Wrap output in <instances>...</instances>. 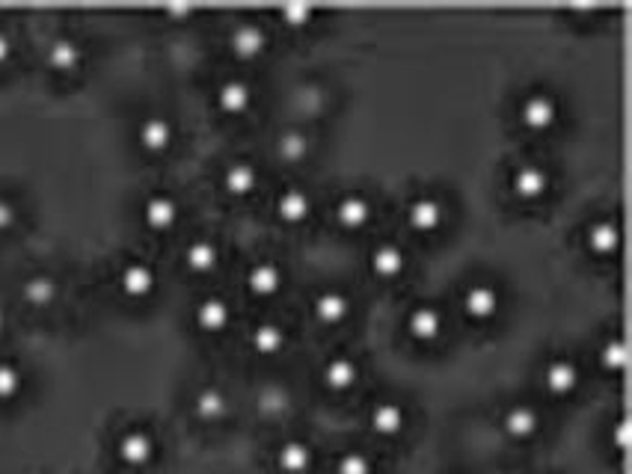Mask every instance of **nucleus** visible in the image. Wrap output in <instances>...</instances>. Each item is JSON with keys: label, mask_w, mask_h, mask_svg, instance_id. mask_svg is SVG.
I'll use <instances>...</instances> for the list:
<instances>
[{"label": "nucleus", "mask_w": 632, "mask_h": 474, "mask_svg": "<svg viewBox=\"0 0 632 474\" xmlns=\"http://www.w3.org/2000/svg\"><path fill=\"white\" fill-rule=\"evenodd\" d=\"M113 460L128 472H149L161 456V439L143 421H131L116 430L111 442Z\"/></svg>", "instance_id": "f257e3e1"}, {"label": "nucleus", "mask_w": 632, "mask_h": 474, "mask_svg": "<svg viewBox=\"0 0 632 474\" xmlns=\"http://www.w3.org/2000/svg\"><path fill=\"white\" fill-rule=\"evenodd\" d=\"M365 427L377 442H398L413 427L410 404L395 395L374 397L365 409Z\"/></svg>", "instance_id": "f03ea898"}, {"label": "nucleus", "mask_w": 632, "mask_h": 474, "mask_svg": "<svg viewBox=\"0 0 632 474\" xmlns=\"http://www.w3.org/2000/svg\"><path fill=\"white\" fill-rule=\"evenodd\" d=\"M546 427V415L534 400H508L499 413V430L514 444H532L541 439Z\"/></svg>", "instance_id": "7ed1b4c3"}, {"label": "nucleus", "mask_w": 632, "mask_h": 474, "mask_svg": "<svg viewBox=\"0 0 632 474\" xmlns=\"http://www.w3.org/2000/svg\"><path fill=\"white\" fill-rule=\"evenodd\" d=\"M538 383L550 400H571L583 385V365L567 353H552L543 359Z\"/></svg>", "instance_id": "20e7f679"}, {"label": "nucleus", "mask_w": 632, "mask_h": 474, "mask_svg": "<svg viewBox=\"0 0 632 474\" xmlns=\"http://www.w3.org/2000/svg\"><path fill=\"white\" fill-rule=\"evenodd\" d=\"M517 119L526 131L532 134H546L562 122V101L552 89L534 87L522 92L520 104H517Z\"/></svg>", "instance_id": "39448f33"}, {"label": "nucleus", "mask_w": 632, "mask_h": 474, "mask_svg": "<svg viewBox=\"0 0 632 474\" xmlns=\"http://www.w3.org/2000/svg\"><path fill=\"white\" fill-rule=\"evenodd\" d=\"M116 291H120L125 300L131 303H140V300H149L158 285H161V279H158V267L151 264L149 258L140 256H128L122 258L120 264H116Z\"/></svg>", "instance_id": "423d86ee"}, {"label": "nucleus", "mask_w": 632, "mask_h": 474, "mask_svg": "<svg viewBox=\"0 0 632 474\" xmlns=\"http://www.w3.org/2000/svg\"><path fill=\"white\" fill-rule=\"evenodd\" d=\"M273 469L276 474H315L318 469V444L312 442L309 436L292 433L282 436L280 442L273 444Z\"/></svg>", "instance_id": "0eeeda50"}, {"label": "nucleus", "mask_w": 632, "mask_h": 474, "mask_svg": "<svg viewBox=\"0 0 632 474\" xmlns=\"http://www.w3.org/2000/svg\"><path fill=\"white\" fill-rule=\"evenodd\" d=\"M134 139H137V148L146 151V155H167L176 139H179V125L170 113L163 110H149L137 119L134 125Z\"/></svg>", "instance_id": "6e6552de"}, {"label": "nucleus", "mask_w": 632, "mask_h": 474, "mask_svg": "<svg viewBox=\"0 0 632 474\" xmlns=\"http://www.w3.org/2000/svg\"><path fill=\"white\" fill-rule=\"evenodd\" d=\"M445 219H449V205L442 202V196L428 193V190L410 196V202L404 205V223H407L410 232L421 237L437 235L445 226Z\"/></svg>", "instance_id": "1a4fd4ad"}, {"label": "nucleus", "mask_w": 632, "mask_h": 474, "mask_svg": "<svg viewBox=\"0 0 632 474\" xmlns=\"http://www.w3.org/2000/svg\"><path fill=\"white\" fill-rule=\"evenodd\" d=\"M193 421L202 427H223L232 415V395L221 383H202L188 400Z\"/></svg>", "instance_id": "9d476101"}, {"label": "nucleus", "mask_w": 632, "mask_h": 474, "mask_svg": "<svg viewBox=\"0 0 632 474\" xmlns=\"http://www.w3.org/2000/svg\"><path fill=\"white\" fill-rule=\"evenodd\" d=\"M181 219V199L170 190H151L140 199V223L151 235H170Z\"/></svg>", "instance_id": "9b49d317"}, {"label": "nucleus", "mask_w": 632, "mask_h": 474, "mask_svg": "<svg viewBox=\"0 0 632 474\" xmlns=\"http://www.w3.org/2000/svg\"><path fill=\"white\" fill-rule=\"evenodd\" d=\"M503 287L490 282V279H472L470 285H463L461 291V308L463 315L475 320V324H487L503 312Z\"/></svg>", "instance_id": "f8f14e48"}, {"label": "nucleus", "mask_w": 632, "mask_h": 474, "mask_svg": "<svg viewBox=\"0 0 632 474\" xmlns=\"http://www.w3.org/2000/svg\"><path fill=\"white\" fill-rule=\"evenodd\" d=\"M318 380H321L324 392H330V395H351L362 380V362L353 353H332L321 362Z\"/></svg>", "instance_id": "ddd939ff"}, {"label": "nucleus", "mask_w": 632, "mask_h": 474, "mask_svg": "<svg viewBox=\"0 0 632 474\" xmlns=\"http://www.w3.org/2000/svg\"><path fill=\"white\" fill-rule=\"evenodd\" d=\"M45 66L50 75L71 78L87 66V45L71 33H57L54 40L45 45Z\"/></svg>", "instance_id": "4468645a"}, {"label": "nucleus", "mask_w": 632, "mask_h": 474, "mask_svg": "<svg viewBox=\"0 0 632 474\" xmlns=\"http://www.w3.org/2000/svg\"><path fill=\"white\" fill-rule=\"evenodd\" d=\"M552 181H555L552 169L541 163V160H522V163L511 169V178H508L511 193L520 202H541L552 190Z\"/></svg>", "instance_id": "2eb2a0df"}, {"label": "nucleus", "mask_w": 632, "mask_h": 474, "mask_svg": "<svg viewBox=\"0 0 632 474\" xmlns=\"http://www.w3.org/2000/svg\"><path fill=\"white\" fill-rule=\"evenodd\" d=\"M226 48L235 59L241 63H250V59H259L261 54H268L271 48V33L259 21H238L235 27L229 30L226 36Z\"/></svg>", "instance_id": "dca6fc26"}, {"label": "nucleus", "mask_w": 632, "mask_h": 474, "mask_svg": "<svg viewBox=\"0 0 632 474\" xmlns=\"http://www.w3.org/2000/svg\"><path fill=\"white\" fill-rule=\"evenodd\" d=\"M252 101H256V89H252L250 80L241 78V75H229V78H223L221 83L214 87V108L226 119L247 116Z\"/></svg>", "instance_id": "f3484780"}, {"label": "nucleus", "mask_w": 632, "mask_h": 474, "mask_svg": "<svg viewBox=\"0 0 632 474\" xmlns=\"http://www.w3.org/2000/svg\"><path fill=\"white\" fill-rule=\"evenodd\" d=\"M404 329L416 345H437L445 336V315L437 303H416L404 317Z\"/></svg>", "instance_id": "a211bd4d"}, {"label": "nucleus", "mask_w": 632, "mask_h": 474, "mask_svg": "<svg viewBox=\"0 0 632 474\" xmlns=\"http://www.w3.org/2000/svg\"><path fill=\"white\" fill-rule=\"evenodd\" d=\"M223 261L221 240L214 235H193L184 247H181V264L191 270L193 276H208Z\"/></svg>", "instance_id": "6ab92c4d"}, {"label": "nucleus", "mask_w": 632, "mask_h": 474, "mask_svg": "<svg viewBox=\"0 0 632 474\" xmlns=\"http://www.w3.org/2000/svg\"><path fill=\"white\" fill-rule=\"evenodd\" d=\"M374 217V202L369 193L362 190H345L336 205H332V219L339 223L345 232H360L372 223Z\"/></svg>", "instance_id": "aec40b11"}, {"label": "nucleus", "mask_w": 632, "mask_h": 474, "mask_svg": "<svg viewBox=\"0 0 632 474\" xmlns=\"http://www.w3.org/2000/svg\"><path fill=\"white\" fill-rule=\"evenodd\" d=\"M353 312V300L345 287H318L312 296V315L321 326H341Z\"/></svg>", "instance_id": "412c9836"}, {"label": "nucleus", "mask_w": 632, "mask_h": 474, "mask_svg": "<svg viewBox=\"0 0 632 474\" xmlns=\"http://www.w3.org/2000/svg\"><path fill=\"white\" fill-rule=\"evenodd\" d=\"M232 303L223 294H202L196 303H193V324L200 332H208V336H221L232 326Z\"/></svg>", "instance_id": "4be33fe9"}, {"label": "nucleus", "mask_w": 632, "mask_h": 474, "mask_svg": "<svg viewBox=\"0 0 632 474\" xmlns=\"http://www.w3.org/2000/svg\"><path fill=\"white\" fill-rule=\"evenodd\" d=\"M19 294L24 306H31L33 312H45L60 300V279L50 270H33L19 282Z\"/></svg>", "instance_id": "5701e85b"}, {"label": "nucleus", "mask_w": 632, "mask_h": 474, "mask_svg": "<svg viewBox=\"0 0 632 474\" xmlns=\"http://www.w3.org/2000/svg\"><path fill=\"white\" fill-rule=\"evenodd\" d=\"M259 167L247 158H232L221 169V188L226 196L247 199L259 190Z\"/></svg>", "instance_id": "b1692460"}, {"label": "nucleus", "mask_w": 632, "mask_h": 474, "mask_svg": "<svg viewBox=\"0 0 632 474\" xmlns=\"http://www.w3.org/2000/svg\"><path fill=\"white\" fill-rule=\"evenodd\" d=\"M244 285L250 291L252 296H259V300H271L282 291L285 285V270L282 264H276L273 258H256L250 267H247V273H244Z\"/></svg>", "instance_id": "393cba45"}, {"label": "nucleus", "mask_w": 632, "mask_h": 474, "mask_svg": "<svg viewBox=\"0 0 632 474\" xmlns=\"http://www.w3.org/2000/svg\"><path fill=\"white\" fill-rule=\"evenodd\" d=\"M623 228L618 217H594L585 226V249L597 258H609L621 249Z\"/></svg>", "instance_id": "a878e982"}, {"label": "nucleus", "mask_w": 632, "mask_h": 474, "mask_svg": "<svg viewBox=\"0 0 632 474\" xmlns=\"http://www.w3.org/2000/svg\"><path fill=\"white\" fill-rule=\"evenodd\" d=\"M273 211H276V217H280L285 226H301V223H306V219L312 217L315 199H312L309 188H303V184H289V188H282L280 193H276Z\"/></svg>", "instance_id": "bb28decb"}, {"label": "nucleus", "mask_w": 632, "mask_h": 474, "mask_svg": "<svg viewBox=\"0 0 632 474\" xmlns=\"http://www.w3.org/2000/svg\"><path fill=\"white\" fill-rule=\"evenodd\" d=\"M407 264H410L407 249H404L402 244H395V240H381V244H374L372 252H369V270H372L377 279H383V282L404 276Z\"/></svg>", "instance_id": "cd10ccee"}, {"label": "nucleus", "mask_w": 632, "mask_h": 474, "mask_svg": "<svg viewBox=\"0 0 632 474\" xmlns=\"http://www.w3.org/2000/svg\"><path fill=\"white\" fill-rule=\"evenodd\" d=\"M289 345V329L280 320H271V317H264L259 324H252L250 329V350L261 359H273V356H280Z\"/></svg>", "instance_id": "c85d7f7f"}, {"label": "nucleus", "mask_w": 632, "mask_h": 474, "mask_svg": "<svg viewBox=\"0 0 632 474\" xmlns=\"http://www.w3.org/2000/svg\"><path fill=\"white\" fill-rule=\"evenodd\" d=\"M381 465H377V456H374L372 448L365 444H345L332 454L330 474H377Z\"/></svg>", "instance_id": "c756f323"}, {"label": "nucleus", "mask_w": 632, "mask_h": 474, "mask_svg": "<svg viewBox=\"0 0 632 474\" xmlns=\"http://www.w3.org/2000/svg\"><path fill=\"white\" fill-rule=\"evenodd\" d=\"M24 388H27V371H24V365L10 359V356H0V406L19 404Z\"/></svg>", "instance_id": "7c9ffc66"}, {"label": "nucleus", "mask_w": 632, "mask_h": 474, "mask_svg": "<svg viewBox=\"0 0 632 474\" xmlns=\"http://www.w3.org/2000/svg\"><path fill=\"white\" fill-rule=\"evenodd\" d=\"M597 365L609 376H618L627 368V341L621 332H609L597 347Z\"/></svg>", "instance_id": "2f4dec72"}, {"label": "nucleus", "mask_w": 632, "mask_h": 474, "mask_svg": "<svg viewBox=\"0 0 632 474\" xmlns=\"http://www.w3.org/2000/svg\"><path fill=\"white\" fill-rule=\"evenodd\" d=\"M312 151V139L309 134H303L297 128L282 131L280 137H276V155H280L285 163H303V160L309 158Z\"/></svg>", "instance_id": "473e14b6"}, {"label": "nucleus", "mask_w": 632, "mask_h": 474, "mask_svg": "<svg viewBox=\"0 0 632 474\" xmlns=\"http://www.w3.org/2000/svg\"><path fill=\"white\" fill-rule=\"evenodd\" d=\"M276 19L289 30H306L309 24H315L318 10H315V7H303V3H285V7L276 10Z\"/></svg>", "instance_id": "72a5a7b5"}, {"label": "nucleus", "mask_w": 632, "mask_h": 474, "mask_svg": "<svg viewBox=\"0 0 632 474\" xmlns=\"http://www.w3.org/2000/svg\"><path fill=\"white\" fill-rule=\"evenodd\" d=\"M606 436H609V448H612L614 454H621V456L627 454V448H630V418H627V413H621L618 418L609 421Z\"/></svg>", "instance_id": "f704fd0d"}, {"label": "nucleus", "mask_w": 632, "mask_h": 474, "mask_svg": "<svg viewBox=\"0 0 632 474\" xmlns=\"http://www.w3.org/2000/svg\"><path fill=\"white\" fill-rule=\"evenodd\" d=\"M19 202H15L10 193H0V235H10L15 223H19Z\"/></svg>", "instance_id": "c9c22d12"}, {"label": "nucleus", "mask_w": 632, "mask_h": 474, "mask_svg": "<svg viewBox=\"0 0 632 474\" xmlns=\"http://www.w3.org/2000/svg\"><path fill=\"white\" fill-rule=\"evenodd\" d=\"M15 36H12L10 30L7 27H0V69H7L12 63V57H15Z\"/></svg>", "instance_id": "e433bc0d"}, {"label": "nucleus", "mask_w": 632, "mask_h": 474, "mask_svg": "<svg viewBox=\"0 0 632 474\" xmlns=\"http://www.w3.org/2000/svg\"><path fill=\"white\" fill-rule=\"evenodd\" d=\"M7 326H10V312H7L3 303H0V338H3V332H7Z\"/></svg>", "instance_id": "4c0bfd02"}, {"label": "nucleus", "mask_w": 632, "mask_h": 474, "mask_svg": "<svg viewBox=\"0 0 632 474\" xmlns=\"http://www.w3.org/2000/svg\"><path fill=\"white\" fill-rule=\"evenodd\" d=\"M496 474H526V472H520V469H499Z\"/></svg>", "instance_id": "58836bf2"}]
</instances>
